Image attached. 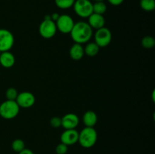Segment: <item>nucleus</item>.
I'll list each match as a JSON object with an SVG mask.
<instances>
[{
	"mask_svg": "<svg viewBox=\"0 0 155 154\" xmlns=\"http://www.w3.org/2000/svg\"><path fill=\"white\" fill-rule=\"evenodd\" d=\"M71 38L75 43L84 44L89 42L92 36L93 30L89 24L84 21H79L74 24L71 33Z\"/></svg>",
	"mask_w": 155,
	"mask_h": 154,
	"instance_id": "1",
	"label": "nucleus"
},
{
	"mask_svg": "<svg viewBox=\"0 0 155 154\" xmlns=\"http://www.w3.org/2000/svg\"><path fill=\"white\" fill-rule=\"evenodd\" d=\"M98 134L96 130L92 127H85L79 133L78 142L84 148H91L96 143Z\"/></svg>",
	"mask_w": 155,
	"mask_h": 154,
	"instance_id": "2",
	"label": "nucleus"
},
{
	"mask_svg": "<svg viewBox=\"0 0 155 154\" xmlns=\"http://www.w3.org/2000/svg\"><path fill=\"white\" fill-rule=\"evenodd\" d=\"M20 111V107L15 101H4L0 104V116L5 119H12L16 117Z\"/></svg>",
	"mask_w": 155,
	"mask_h": 154,
	"instance_id": "3",
	"label": "nucleus"
},
{
	"mask_svg": "<svg viewBox=\"0 0 155 154\" xmlns=\"http://www.w3.org/2000/svg\"><path fill=\"white\" fill-rule=\"evenodd\" d=\"M74 12L79 17L88 18L92 13V3L89 0H75L73 5Z\"/></svg>",
	"mask_w": 155,
	"mask_h": 154,
	"instance_id": "4",
	"label": "nucleus"
},
{
	"mask_svg": "<svg viewBox=\"0 0 155 154\" xmlns=\"http://www.w3.org/2000/svg\"><path fill=\"white\" fill-rule=\"evenodd\" d=\"M14 43L15 37L12 32L6 29H0V52L10 51Z\"/></svg>",
	"mask_w": 155,
	"mask_h": 154,
	"instance_id": "5",
	"label": "nucleus"
},
{
	"mask_svg": "<svg viewBox=\"0 0 155 154\" xmlns=\"http://www.w3.org/2000/svg\"><path fill=\"white\" fill-rule=\"evenodd\" d=\"M57 30L55 22L51 20L44 19L39 27V34L44 39H51L54 37Z\"/></svg>",
	"mask_w": 155,
	"mask_h": 154,
	"instance_id": "6",
	"label": "nucleus"
},
{
	"mask_svg": "<svg viewBox=\"0 0 155 154\" xmlns=\"http://www.w3.org/2000/svg\"><path fill=\"white\" fill-rule=\"evenodd\" d=\"M112 39V34L110 30L106 27H102L96 30L95 34V43L99 46V48L107 47L110 43Z\"/></svg>",
	"mask_w": 155,
	"mask_h": 154,
	"instance_id": "7",
	"label": "nucleus"
},
{
	"mask_svg": "<svg viewBox=\"0 0 155 154\" xmlns=\"http://www.w3.org/2000/svg\"><path fill=\"white\" fill-rule=\"evenodd\" d=\"M74 21L73 18L68 14H61L59 16L58 19L56 21L55 24L57 27V30L61 33L68 34L72 30L74 25Z\"/></svg>",
	"mask_w": 155,
	"mask_h": 154,
	"instance_id": "8",
	"label": "nucleus"
},
{
	"mask_svg": "<svg viewBox=\"0 0 155 154\" xmlns=\"http://www.w3.org/2000/svg\"><path fill=\"white\" fill-rule=\"evenodd\" d=\"M15 101L18 104L20 108L21 107V108L27 109L30 108L34 105L36 98L31 92L24 91L18 94Z\"/></svg>",
	"mask_w": 155,
	"mask_h": 154,
	"instance_id": "9",
	"label": "nucleus"
},
{
	"mask_svg": "<svg viewBox=\"0 0 155 154\" xmlns=\"http://www.w3.org/2000/svg\"><path fill=\"white\" fill-rule=\"evenodd\" d=\"M79 132L75 129H67L61 135V142L67 146H71L78 142Z\"/></svg>",
	"mask_w": 155,
	"mask_h": 154,
	"instance_id": "10",
	"label": "nucleus"
},
{
	"mask_svg": "<svg viewBox=\"0 0 155 154\" xmlns=\"http://www.w3.org/2000/svg\"><path fill=\"white\" fill-rule=\"evenodd\" d=\"M80 123L79 117L74 113H67L61 118V127L65 130L75 129Z\"/></svg>",
	"mask_w": 155,
	"mask_h": 154,
	"instance_id": "11",
	"label": "nucleus"
},
{
	"mask_svg": "<svg viewBox=\"0 0 155 154\" xmlns=\"http://www.w3.org/2000/svg\"><path fill=\"white\" fill-rule=\"evenodd\" d=\"M89 21L88 24L89 25L92 27V29H95V30H98L102 27H104V24H105V20L103 15L98 14L92 13L90 16L88 18Z\"/></svg>",
	"mask_w": 155,
	"mask_h": 154,
	"instance_id": "12",
	"label": "nucleus"
},
{
	"mask_svg": "<svg viewBox=\"0 0 155 154\" xmlns=\"http://www.w3.org/2000/svg\"><path fill=\"white\" fill-rule=\"evenodd\" d=\"M15 57L10 51L0 53V64L5 68H11L15 65Z\"/></svg>",
	"mask_w": 155,
	"mask_h": 154,
	"instance_id": "13",
	"label": "nucleus"
},
{
	"mask_svg": "<svg viewBox=\"0 0 155 154\" xmlns=\"http://www.w3.org/2000/svg\"><path fill=\"white\" fill-rule=\"evenodd\" d=\"M84 54V48L81 44L74 43L70 49V56L74 60H81Z\"/></svg>",
	"mask_w": 155,
	"mask_h": 154,
	"instance_id": "14",
	"label": "nucleus"
},
{
	"mask_svg": "<svg viewBox=\"0 0 155 154\" xmlns=\"http://www.w3.org/2000/svg\"><path fill=\"white\" fill-rule=\"evenodd\" d=\"M98 121V116L96 113L92 110H88L84 113L83 116V122L86 127L94 128Z\"/></svg>",
	"mask_w": 155,
	"mask_h": 154,
	"instance_id": "15",
	"label": "nucleus"
},
{
	"mask_svg": "<svg viewBox=\"0 0 155 154\" xmlns=\"http://www.w3.org/2000/svg\"><path fill=\"white\" fill-rule=\"evenodd\" d=\"M99 49V46L95 42H89L84 48V54L89 57H94L98 54Z\"/></svg>",
	"mask_w": 155,
	"mask_h": 154,
	"instance_id": "16",
	"label": "nucleus"
},
{
	"mask_svg": "<svg viewBox=\"0 0 155 154\" xmlns=\"http://www.w3.org/2000/svg\"><path fill=\"white\" fill-rule=\"evenodd\" d=\"M92 10L93 13L103 15L107 11V5L104 2H95L92 4Z\"/></svg>",
	"mask_w": 155,
	"mask_h": 154,
	"instance_id": "17",
	"label": "nucleus"
},
{
	"mask_svg": "<svg viewBox=\"0 0 155 154\" xmlns=\"http://www.w3.org/2000/svg\"><path fill=\"white\" fill-rule=\"evenodd\" d=\"M140 7L145 11H152L155 9V0H140Z\"/></svg>",
	"mask_w": 155,
	"mask_h": 154,
	"instance_id": "18",
	"label": "nucleus"
},
{
	"mask_svg": "<svg viewBox=\"0 0 155 154\" xmlns=\"http://www.w3.org/2000/svg\"><path fill=\"white\" fill-rule=\"evenodd\" d=\"M75 0H54L56 6L61 9H68L73 7Z\"/></svg>",
	"mask_w": 155,
	"mask_h": 154,
	"instance_id": "19",
	"label": "nucleus"
},
{
	"mask_svg": "<svg viewBox=\"0 0 155 154\" xmlns=\"http://www.w3.org/2000/svg\"><path fill=\"white\" fill-rule=\"evenodd\" d=\"M141 44H142V47L147 49H151L153 48L155 45V39L152 36H145L143 39L141 41Z\"/></svg>",
	"mask_w": 155,
	"mask_h": 154,
	"instance_id": "20",
	"label": "nucleus"
},
{
	"mask_svg": "<svg viewBox=\"0 0 155 154\" xmlns=\"http://www.w3.org/2000/svg\"><path fill=\"white\" fill-rule=\"evenodd\" d=\"M12 148L15 152H19L25 149V143L21 139H15L12 143Z\"/></svg>",
	"mask_w": 155,
	"mask_h": 154,
	"instance_id": "21",
	"label": "nucleus"
},
{
	"mask_svg": "<svg viewBox=\"0 0 155 154\" xmlns=\"http://www.w3.org/2000/svg\"><path fill=\"white\" fill-rule=\"evenodd\" d=\"M18 95V91L15 88H9L7 89L5 93V96L7 100L9 101H15Z\"/></svg>",
	"mask_w": 155,
	"mask_h": 154,
	"instance_id": "22",
	"label": "nucleus"
},
{
	"mask_svg": "<svg viewBox=\"0 0 155 154\" xmlns=\"http://www.w3.org/2000/svg\"><path fill=\"white\" fill-rule=\"evenodd\" d=\"M68 150V146L61 143L57 145L55 148V152L57 154H66Z\"/></svg>",
	"mask_w": 155,
	"mask_h": 154,
	"instance_id": "23",
	"label": "nucleus"
},
{
	"mask_svg": "<svg viewBox=\"0 0 155 154\" xmlns=\"http://www.w3.org/2000/svg\"><path fill=\"white\" fill-rule=\"evenodd\" d=\"M50 125L53 128H59L61 126V118L58 117V116H54L50 119Z\"/></svg>",
	"mask_w": 155,
	"mask_h": 154,
	"instance_id": "24",
	"label": "nucleus"
},
{
	"mask_svg": "<svg viewBox=\"0 0 155 154\" xmlns=\"http://www.w3.org/2000/svg\"><path fill=\"white\" fill-rule=\"evenodd\" d=\"M108 2L110 3V5H114V6H118V5H120L123 2H124V0H107Z\"/></svg>",
	"mask_w": 155,
	"mask_h": 154,
	"instance_id": "25",
	"label": "nucleus"
},
{
	"mask_svg": "<svg viewBox=\"0 0 155 154\" xmlns=\"http://www.w3.org/2000/svg\"><path fill=\"white\" fill-rule=\"evenodd\" d=\"M18 154H34L33 151L30 149H24L23 150H21V152H18Z\"/></svg>",
	"mask_w": 155,
	"mask_h": 154,
	"instance_id": "26",
	"label": "nucleus"
},
{
	"mask_svg": "<svg viewBox=\"0 0 155 154\" xmlns=\"http://www.w3.org/2000/svg\"><path fill=\"white\" fill-rule=\"evenodd\" d=\"M59 16H60V14H59L58 13H53L52 14H51V21H53L54 22H56V21H57L58 19Z\"/></svg>",
	"mask_w": 155,
	"mask_h": 154,
	"instance_id": "27",
	"label": "nucleus"
},
{
	"mask_svg": "<svg viewBox=\"0 0 155 154\" xmlns=\"http://www.w3.org/2000/svg\"><path fill=\"white\" fill-rule=\"evenodd\" d=\"M95 2H104V0H94Z\"/></svg>",
	"mask_w": 155,
	"mask_h": 154,
	"instance_id": "28",
	"label": "nucleus"
}]
</instances>
